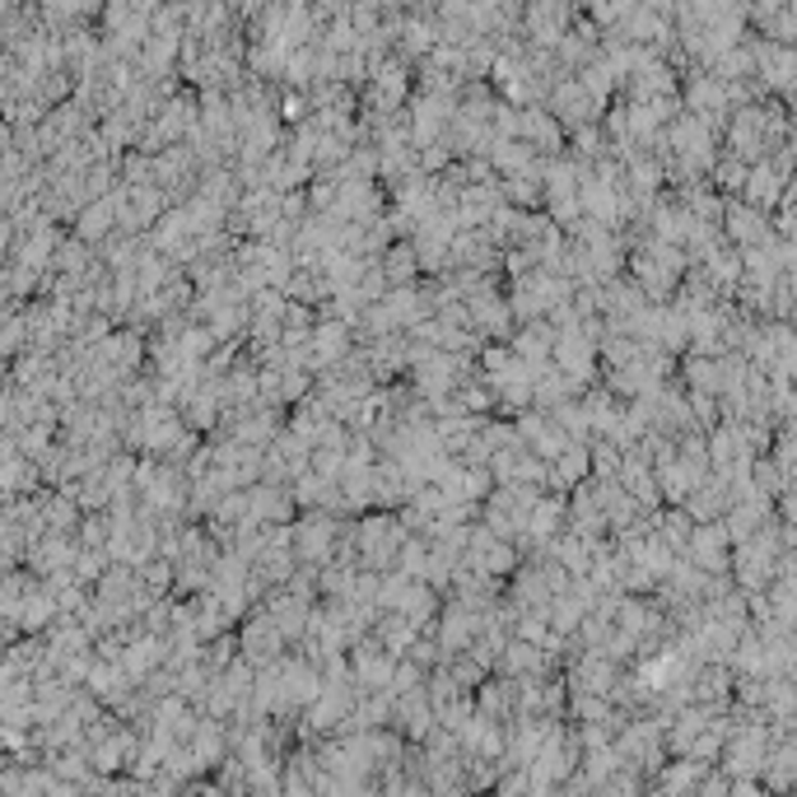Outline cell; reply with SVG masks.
Here are the masks:
<instances>
[{
	"mask_svg": "<svg viewBox=\"0 0 797 797\" xmlns=\"http://www.w3.org/2000/svg\"><path fill=\"white\" fill-rule=\"evenodd\" d=\"M411 527L402 523V513H364L355 523V542H359V569H378V574H388L396 569V556H402Z\"/></svg>",
	"mask_w": 797,
	"mask_h": 797,
	"instance_id": "cell-1",
	"label": "cell"
},
{
	"mask_svg": "<svg viewBox=\"0 0 797 797\" xmlns=\"http://www.w3.org/2000/svg\"><path fill=\"white\" fill-rule=\"evenodd\" d=\"M336 518L341 513H332V509H304V518L294 523V556H299V564L322 569L326 560H336L341 536H345Z\"/></svg>",
	"mask_w": 797,
	"mask_h": 797,
	"instance_id": "cell-2",
	"label": "cell"
},
{
	"mask_svg": "<svg viewBox=\"0 0 797 797\" xmlns=\"http://www.w3.org/2000/svg\"><path fill=\"white\" fill-rule=\"evenodd\" d=\"M765 760H770V733H765V723H737L733 733H727L723 774H733V778L765 774Z\"/></svg>",
	"mask_w": 797,
	"mask_h": 797,
	"instance_id": "cell-3",
	"label": "cell"
},
{
	"mask_svg": "<svg viewBox=\"0 0 797 797\" xmlns=\"http://www.w3.org/2000/svg\"><path fill=\"white\" fill-rule=\"evenodd\" d=\"M396 663H402V657H396L378 634H364L359 644L350 649V671H355L359 690H392Z\"/></svg>",
	"mask_w": 797,
	"mask_h": 797,
	"instance_id": "cell-4",
	"label": "cell"
},
{
	"mask_svg": "<svg viewBox=\"0 0 797 797\" xmlns=\"http://www.w3.org/2000/svg\"><path fill=\"white\" fill-rule=\"evenodd\" d=\"M285 630L275 626V616L266 611V606H252V616L242 620V630H238V649H242V657L248 663H257V667H266V663H275V657H285Z\"/></svg>",
	"mask_w": 797,
	"mask_h": 797,
	"instance_id": "cell-5",
	"label": "cell"
},
{
	"mask_svg": "<svg viewBox=\"0 0 797 797\" xmlns=\"http://www.w3.org/2000/svg\"><path fill=\"white\" fill-rule=\"evenodd\" d=\"M490 616L495 611H476V606H466L462 597H453L443 606V616L435 620V630H439V644H443V653L453 657V653H466L480 639V630L490 626Z\"/></svg>",
	"mask_w": 797,
	"mask_h": 797,
	"instance_id": "cell-6",
	"label": "cell"
},
{
	"mask_svg": "<svg viewBox=\"0 0 797 797\" xmlns=\"http://www.w3.org/2000/svg\"><path fill=\"white\" fill-rule=\"evenodd\" d=\"M597 336H587L583 332V322H569V326H560V336H556V364L569 373V378H579V383H593L597 378Z\"/></svg>",
	"mask_w": 797,
	"mask_h": 797,
	"instance_id": "cell-7",
	"label": "cell"
},
{
	"mask_svg": "<svg viewBox=\"0 0 797 797\" xmlns=\"http://www.w3.org/2000/svg\"><path fill=\"white\" fill-rule=\"evenodd\" d=\"M145 336H141V326H121V332H112V336H103L98 345H94V355L108 364V369H117V378L127 383L131 373H141V364H145Z\"/></svg>",
	"mask_w": 797,
	"mask_h": 797,
	"instance_id": "cell-8",
	"label": "cell"
},
{
	"mask_svg": "<svg viewBox=\"0 0 797 797\" xmlns=\"http://www.w3.org/2000/svg\"><path fill=\"white\" fill-rule=\"evenodd\" d=\"M556 336H560V326L550 322V318L518 322V332H513V350H518V359H523L532 373H542L546 364H556Z\"/></svg>",
	"mask_w": 797,
	"mask_h": 797,
	"instance_id": "cell-9",
	"label": "cell"
},
{
	"mask_svg": "<svg viewBox=\"0 0 797 797\" xmlns=\"http://www.w3.org/2000/svg\"><path fill=\"white\" fill-rule=\"evenodd\" d=\"M686 556L700 569H709V574H727L733 569V536H727L723 523H695V532L686 542Z\"/></svg>",
	"mask_w": 797,
	"mask_h": 797,
	"instance_id": "cell-10",
	"label": "cell"
},
{
	"mask_svg": "<svg viewBox=\"0 0 797 797\" xmlns=\"http://www.w3.org/2000/svg\"><path fill=\"white\" fill-rule=\"evenodd\" d=\"M620 681V667L606 649H587L574 653V667H569V690H593V695H611Z\"/></svg>",
	"mask_w": 797,
	"mask_h": 797,
	"instance_id": "cell-11",
	"label": "cell"
},
{
	"mask_svg": "<svg viewBox=\"0 0 797 797\" xmlns=\"http://www.w3.org/2000/svg\"><path fill=\"white\" fill-rule=\"evenodd\" d=\"M355 350V326L345 322V318H318V326H313V369L318 373H326V369H336V364Z\"/></svg>",
	"mask_w": 797,
	"mask_h": 797,
	"instance_id": "cell-12",
	"label": "cell"
},
{
	"mask_svg": "<svg viewBox=\"0 0 797 797\" xmlns=\"http://www.w3.org/2000/svg\"><path fill=\"white\" fill-rule=\"evenodd\" d=\"M75 560H80V536L71 532H43L28 546L33 574H61V569H75Z\"/></svg>",
	"mask_w": 797,
	"mask_h": 797,
	"instance_id": "cell-13",
	"label": "cell"
},
{
	"mask_svg": "<svg viewBox=\"0 0 797 797\" xmlns=\"http://www.w3.org/2000/svg\"><path fill=\"white\" fill-rule=\"evenodd\" d=\"M723 229H727V238H733L737 248H760V242L774 238L770 234V219H765V211H760L756 201H727Z\"/></svg>",
	"mask_w": 797,
	"mask_h": 797,
	"instance_id": "cell-14",
	"label": "cell"
},
{
	"mask_svg": "<svg viewBox=\"0 0 797 797\" xmlns=\"http://www.w3.org/2000/svg\"><path fill=\"white\" fill-rule=\"evenodd\" d=\"M248 495H252V518H257V523H266V527L294 523L299 499H294V490L285 480H257V485H248Z\"/></svg>",
	"mask_w": 797,
	"mask_h": 797,
	"instance_id": "cell-15",
	"label": "cell"
},
{
	"mask_svg": "<svg viewBox=\"0 0 797 797\" xmlns=\"http://www.w3.org/2000/svg\"><path fill=\"white\" fill-rule=\"evenodd\" d=\"M587 476H593V443H583V439H574L556 462H550V490H560V495H569Z\"/></svg>",
	"mask_w": 797,
	"mask_h": 797,
	"instance_id": "cell-16",
	"label": "cell"
},
{
	"mask_svg": "<svg viewBox=\"0 0 797 797\" xmlns=\"http://www.w3.org/2000/svg\"><path fill=\"white\" fill-rule=\"evenodd\" d=\"M784 182H788V159H778V164H756L751 173H747V201H756L760 211H770V205H784Z\"/></svg>",
	"mask_w": 797,
	"mask_h": 797,
	"instance_id": "cell-17",
	"label": "cell"
},
{
	"mask_svg": "<svg viewBox=\"0 0 797 797\" xmlns=\"http://www.w3.org/2000/svg\"><path fill=\"white\" fill-rule=\"evenodd\" d=\"M117 224H121V215H117V197L108 192V197L90 201V205H84V211L75 215V234H80L84 242H103V238L117 234Z\"/></svg>",
	"mask_w": 797,
	"mask_h": 797,
	"instance_id": "cell-18",
	"label": "cell"
},
{
	"mask_svg": "<svg viewBox=\"0 0 797 797\" xmlns=\"http://www.w3.org/2000/svg\"><path fill=\"white\" fill-rule=\"evenodd\" d=\"M513 602L518 606H550V602H556V587H550L542 564H523L513 574Z\"/></svg>",
	"mask_w": 797,
	"mask_h": 797,
	"instance_id": "cell-19",
	"label": "cell"
},
{
	"mask_svg": "<svg viewBox=\"0 0 797 797\" xmlns=\"http://www.w3.org/2000/svg\"><path fill=\"white\" fill-rule=\"evenodd\" d=\"M383 271H388V285H415V275L425 266H420V252H415L411 238H396L383 252Z\"/></svg>",
	"mask_w": 797,
	"mask_h": 797,
	"instance_id": "cell-20",
	"label": "cell"
},
{
	"mask_svg": "<svg viewBox=\"0 0 797 797\" xmlns=\"http://www.w3.org/2000/svg\"><path fill=\"white\" fill-rule=\"evenodd\" d=\"M686 388L690 392H714L723 396V355H704L695 350L686 359Z\"/></svg>",
	"mask_w": 797,
	"mask_h": 797,
	"instance_id": "cell-21",
	"label": "cell"
},
{
	"mask_svg": "<svg viewBox=\"0 0 797 797\" xmlns=\"http://www.w3.org/2000/svg\"><path fill=\"white\" fill-rule=\"evenodd\" d=\"M704 271H709V281H714L718 289H733V285H741V248H714L700 262Z\"/></svg>",
	"mask_w": 797,
	"mask_h": 797,
	"instance_id": "cell-22",
	"label": "cell"
},
{
	"mask_svg": "<svg viewBox=\"0 0 797 797\" xmlns=\"http://www.w3.org/2000/svg\"><path fill=\"white\" fill-rule=\"evenodd\" d=\"M700 778H704V765H700V760L681 756V765H671V770L657 774L653 788H657V793H686V788H700Z\"/></svg>",
	"mask_w": 797,
	"mask_h": 797,
	"instance_id": "cell-23",
	"label": "cell"
},
{
	"mask_svg": "<svg viewBox=\"0 0 797 797\" xmlns=\"http://www.w3.org/2000/svg\"><path fill=\"white\" fill-rule=\"evenodd\" d=\"M695 700L700 704H723L727 700V667L723 663H709L695 671Z\"/></svg>",
	"mask_w": 797,
	"mask_h": 797,
	"instance_id": "cell-24",
	"label": "cell"
},
{
	"mask_svg": "<svg viewBox=\"0 0 797 797\" xmlns=\"http://www.w3.org/2000/svg\"><path fill=\"white\" fill-rule=\"evenodd\" d=\"M396 569L411 574V579H425V569H429V536L411 532L406 546H402V556H396Z\"/></svg>",
	"mask_w": 797,
	"mask_h": 797,
	"instance_id": "cell-25",
	"label": "cell"
},
{
	"mask_svg": "<svg viewBox=\"0 0 797 797\" xmlns=\"http://www.w3.org/2000/svg\"><path fill=\"white\" fill-rule=\"evenodd\" d=\"M751 485H756V490H765V495L774 499V495H784V490H788V472L778 466V457H774V462H756V466H751Z\"/></svg>",
	"mask_w": 797,
	"mask_h": 797,
	"instance_id": "cell-26",
	"label": "cell"
},
{
	"mask_svg": "<svg viewBox=\"0 0 797 797\" xmlns=\"http://www.w3.org/2000/svg\"><path fill=\"white\" fill-rule=\"evenodd\" d=\"M747 173H751V168H741V164H723V168H718V182H723V187H747Z\"/></svg>",
	"mask_w": 797,
	"mask_h": 797,
	"instance_id": "cell-27",
	"label": "cell"
},
{
	"mask_svg": "<svg viewBox=\"0 0 797 797\" xmlns=\"http://www.w3.org/2000/svg\"><path fill=\"white\" fill-rule=\"evenodd\" d=\"M443 164H448V145H429V150H425V168L435 173V168H443Z\"/></svg>",
	"mask_w": 797,
	"mask_h": 797,
	"instance_id": "cell-28",
	"label": "cell"
},
{
	"mask_svg": "<svg viewBox=\"0 0 797 797\" xmlns=\"http://www.w3.org/2000/svg\"><path fill=\"white\" fill-rule=\"evenodd\" d=\"M695 108H718V90L700 84V90H695Z\"/></svg>",
	"mask_w": 797,
	"mask_h": 797,
	"instance_id": "cell-29",
	"label": "cell"
},
{
	"mask_svg": "<svg viewBox=\"0 0 797 797\" xmlns=\"http://www.w3.org/2000/svg\"><path fill=\"white\" fill-rule=\"evenodd\" d=\"M579 150H583V154H593V150H597V135H593V131H583V135H579Z\"/></svg>",
	"mask_w": 797,
	"mask_h": 797,
	"instance_id": "cell-30",
	"label": "cell"
},
{
	"mask_svg": "<svg viewBox=\"0 0 797 797\" xmlns=\"http://www.w3.org/2000/svg\"><path fill=\"white\" fill-rule=\"evenodd\" d=\"M793 154H797V141H793Z\"/></svg>",
	"mask_w": 797,
	"mask_h": 797,
	"instance_id": "cell-31",
	"label": "cell"
}]
</instances>
